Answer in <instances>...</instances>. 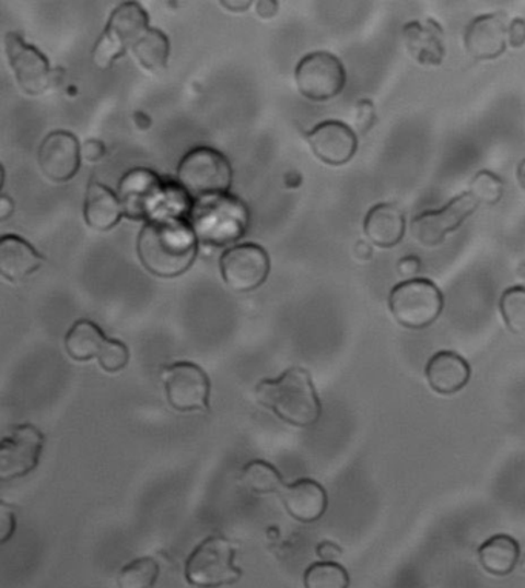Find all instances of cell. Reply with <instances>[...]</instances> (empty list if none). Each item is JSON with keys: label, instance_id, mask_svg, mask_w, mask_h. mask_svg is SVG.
<instances>
[{"label": "cell", "instance_id": "obj_19", "mask_svg": "<svg viewBox=\"0 0 525 588\" xmlns=\"http://www.w3.org/2000/svg\"><path fill=\"white\" fill-rule=\"evenodd\" d=\"M406 228V214L395 203H376L364 217V233L369 243L384 250L402 243Z\"/></svg>", "mask_w": 525, "mask_h": 588}, {"label": "cell", "instance_id": "obj_38", "mask_svg": "<svg viewBox=\"0 0 525 588\" xmlns=\"http://www.w3.org/2000/svg\"><path fill=\"white\" fill-rule=\"evenodd\" d=\"M341 553L342 550L330 541H326L323 542V544L317 545V555L323 557V561H327V563H335V561L341 556Z\"/></svg>", "mask_w": 525, "mask_h": 588}, {"label": "cell", "instance_id": "obj_3", "mask_svg": "<svg viewBox=\"0 0 525 588\" xmlns=\"http://www.w3.org/2000/svg\"><path fill=\"white\" fill-rule=\"evenodd\" d=\"M247 224V209L230 195L198 199L190 221L198 243L211 247H225L240 239Z\"/></svg>", "mask_w": 525, "mask_h": 588}, {"label": "cell", "instance_id": "obj_16", "mask_svg": "<svg viewBox=\"0 0 525 588\" xmlns=\"http://www.w3.org/2000/svg\"><path fill=\"white\" fill-rule=\"evenodd\" d=\"M509 22L504 13L475 17L464 32V47L471 59L494 60L508 50Z\"/></svg>", "mask_w": 525, "mask_h": 588}, {"label": "cell", "instance_id": "obj_23", "mask_svg": "<svg viewBox=\"0 0 525 588\" xmlns=\"http://www.w3.org/2000/svg\"><path fill=\"white\" fill-rule=\"evenodd\" d=\"M124 207L107 187L100 183L90 184L86 191L84 216L86 225L94 232L105 233L115 228L124 216Z\"/></svg>", "mask_w": 525, "mask_h": 588}, {"label": "cell", "instance_id": "obj_28", "mask_svg": "<svg viewBox=\"0 0 525 588\" xmlns=\"http://www.w3.org/2000/svg\"><path fill=\"white\" fill-rule=\"evenodd\" d=\"M305 588H349V572L338 563L320 561L310 565L304 573Z\"/></svg>", "mask_w": 525, "mask_h": 588}, {"label": "cell", "instance_id": "obj_32", "mask_svg": "<svg viewBox=\"0 0 525 588\" xmlns=\"http://www.w3.org/2000/svg\"><path fill=\"white\" fill-rule=\"evenodd\" d=\"M97 361H100L102 371L117 373L127 367L128 361H130V352H128V346L124 342L117 341V339H108Z\"/></svg>", "mask_w": 525, "mask_h": 588}, {"label": "cell", "instance_id": "obj_13", "mask_svg": "<svg viewBox=\"0 0 525 588\" xmlns=\"http://www.w3.org/2000/svg\"><path fill=\"white\" fill-rule=\"evenodd\" d=\"M5 50L22 92L36 97L55 85V73L47 58L36 47L26 44L18 33L7 34Z\"/></svg>", "mask_w": 525, "mask_h": 588}, {"label": "cell", "instance_id": "obj_9", "mask_svg": "<svg viewBox=\"0 0 525 588\" xmlns=\"http://www.w3.org/2000/svg\"><path fill=\"white\" fill-rule=\"evenodd\" d=\"M294 78L302 96L313 102L335 99L347 84V71L341 59L327 51L305 56L298 63Z\"/></svg>", "mask_w": 525, "mask_h": 588}, {"label": "cell", "instance_id": "obj_36", "mask_svg": "<svg viewBox=\"0 0 525 588\" xmlns=\"http://www.w3.org/2000/svg\"><path fill=\"white\" fill-rule=\"evenodd\" d=\"M421 269V259L415 255L404 256V258L398 262L399 277L406 279V281L417 278V274H419Z\"/></svg>", "mask_w": 525, "mask_h": 588}, {"label": "cell", "instance_id": "obj_20", "mask_svg": "<svg viewBox=\"0 0 525 588\" xmlns=\"http://www.w3.org/2000/svg\"><path fill=\"white\" fill-rule=\"evenodd\" d=\"M471 368L468 362L458 353H434L425 365V378L433 391L442 396L456 395L470 380Z\"/></svg>", "mask_w": 525, "mask_h": 588}, {"label": "cell", "instance_id": "obj_24", "mask_svg": "<svg viewBox=\"0 0 525 588\" xmlns=\"http://www.w3.org/2000/svg\"><path fill=\"white\" fill-rule=\"evenodd\" d=\"M478 556L483 571L498 578H504L515 571L521 549L516 539L509 534H497L479 546Z\"/></svg>", "mask_w": 525, "mask_h": 588}, {"label": "cell", "instance_id": "obj_17", "mask_svg": "<svg viewBox=\"0 0 525 588\" xmlns=\"http://www.w3.org/2000/svg\"><path fill=\"white\" fill-rule=\"evenodd\" d=\"M407 55L424 67H440L445 59V33L434 19L410 21L400 30Z\"/></svg>", "mask_w": 525, "mask_h": 588}, {"label": "cell", "instance_id": "obj_14", "mask_svg": "<svg viewBox=\"0 0 525 588\" xmlns=\"http://www.w3.org/2000/svg\"><path fill=\"white\" fill-rule=\"evenodd\" d=\"M81 160L82 146L74 134L68 131L48 134L37 154L40 172L56 184H66L73 179L81 167Z\"/></svg>", "mask_w": 525, "mask_h": 588}, {"label": "cell", "instance_id": "obj_30", "mask_svg": "<svg viewBox=\"0 0 525 588\" xmlns=\"http://www.w3.org/2000/svg\"><path fill=\"white\" fill-rule=\"evenodd\" d=\"M500 311L510 333L525 334V286H510L502 293Z\"/></svg>", "mask_w": 525, "mask_h": 588}, {"label": "cell", "instance_id": "obj_22", "mask_svg": "<svg viewBox=\"0 0 525 588\" xmlns=\"http://www.w3.org/2000/svg\"><path fill=\"white\" fill-rule=\"evenodd\" d=\"M45 262L44 256L18 236L0 239V274L10 282H22L32 277Z\"/></svg>", "mask_w": 525, "mask_h": 588}, {"label": "cell", "instance_id": "obj_33", "mask_svg": "<svg viewBox=\"0 0 525 588\" xmlns=\"http://www.w3.org/2000/svg\"><path fill=\"white\" fill-rule=\"evenodd\" d=\"M377 115L373 101L361 99L354 107V127L359 134L365 136L376 126Z\"/></svg>", "mask_w": 525, "mask_h": 588}, {"label": "cell", "instance_id": "obj_18", "mask_svg": "<svg viewBox=\"0 0 525 588\" xmlns=\"http://www.w3.org/2000/svg\"><path fill=\"white\" fill-rule=\"evenodd\" d=\"M282 501L287 511L296 521L312 524L326 515L328 496L326 489L310 478H301L282 489Z\"/></svg>", "mask_w": 525, "mask_h": 588}, {"label": "cell", "instance_id": "obj_25", "mask_svg": "<svg viewBox=\"0 0 525 588\" xmlns=\"http://www.w3.org/2000/svg\"><path fill=\"white\" fill-rule=\"evenodd\" d=\"M108 338L92 320L81 319L70 328L66 337V350L71 360L92 361L100 357Z\"/></svg>", "mask_w": 525, "mask_h": 588}, {"label": "cell", "instance_id": "obj_29", "mask_svg": "<svg viewBox=\"0 0 525 588\" xmlns=\"http://www.w3.org/2000/svg\"><path fill=\"white\" fill-rule=\"evenodd\" d=\"M159 573L161 568L153 557H139L120 571L117 584L119 588H153L158 583Z\"/></svg>", "mask_w": 525, "mask_h": 588}, {"label": "cell", "instance_id": "obj_5", "mask_svg": "<svg viewBox=\"0 0 525 588\" xmlns=\"http://www.w3.org/2000/svg\"><path fill=\"white\" fill-rule=\"evenodd\" d=\"M236 549L229 539L210 537L203 539L185 561V579L195 588H221L233 586L242 578L234 564Z\"/></svg>", "mask_w": 525, "mask_h": 588}, {"label": "cell", "instance_id": "obj_10", "mask_svg": "<svg viewBox=\"0 0 525 588\" xmlns=\"http://www.w3.org/2000/svg\"><path fill=\"white\" fill-rule=\"evenodd\" d=\"M478 209L479 203L466 191L440 210L424 211L415 216L410 224V235L421 247H440L448 236L458 232Z\"/></svg>", "mask_w": 525, "mask_h": 588}, {"label": "cell", "instance_id": "obj_44", "mask_svg": "<svg viewBox=\"0 0 525 588\" xmlns=\"http://www.w3.org/2000/svg\"><path fill=\"white\" fill-rule=\"evenodd\" d=\"M517 274H520V278L525 282V262L520 267V270H517Z\"/></svg>", "mask_w": 525, "mask_h": 588}, {"label": "cell", "instance_id": "obj_27", "mask_svg": "<svg viewBox=\"0 0 525 588\" xmlns=\"http://www.w3.org/2000/svg\"><path fill=\"white\" fill-rule=\"evenodd\" d=\"M241 484L253 495L266 496L282 492L285 487L282 474L271 463L266 461H252L245 463L241 473Z\"/></svg>", "mask_w": 525, "mask_h": 588}, {"label": "cell", "instance_id": "obj_40", "mask_svg": "<svg viewBox=\"0 0 525 588\" xmlns=\"http://www.w3.org/2000/svg\"><path fill=\"white\" fill-rule=\"evenodd\" d=\"M279 3L275 0H259L256 2V13L259 17L271 19L278 14Z\"/></svg>", "mask_w": 525, "mask_h": 588}, {"label": "cell", "instance_id": "obj_21", "mask_svg": "<svg viewBox=\"0 0 525 588\" xmlns=\"http://www.w3.org/2000/svg\"><path fill=\"white\" fill-rule=\"evenodd\" d=\"M159 196H162L161 183L147 169H133L120 183V203L128 217L149 216Z\"/></svg>", "mask_w": 525, "mask_h": 588}, {"label": "cell", "instance_id": "obj_8", "mask_svg": "<svg viewBox=\"0 0 525 588\" xmlns=\"http://www.w3.org/2000/svg\"><path fill=\"white\" fill-rule=\"evenodd\" d=\"M161 379L170 405L177 412H207L210 409V379L198 364L180 361L165 365Z\"/></svg>", "mask_w": 525, "mask_h": 588}, {"label": "cell", "instance_id": "obj_34", "mask_svg": "<svg viewBox=\"0 0 525 588\" xmlns=\"http://www.w3.org/2000/svg\"><path fill=\"white\" fill-rule=\"evenodd\" d=\"M508 43L509 47L520 50L525 45V19L515 17L512 22H509L508 30Z\"/></svg>", "mask_w": 525, "mask_h": 588}, {"label": "cell", "instance_id": "obj_26", "mask_svg": "<svg viewBox=\"0 0 525 588\" xmlns=\"http://www.w3.org/2000/svg\"><path fill=\"white\" fill-rule=\"evenodd\" d=\"M131 50L147 73L159 74L167 68L170 40L161 30L150 28Z\"/></svg>", "mask_w": 525, "mask_h": 588}, {"label": "cell", "instance_id": "obj_4", "mask_svg": "<svg viewBox=\"0 0 525 588\" xmlns=\"http://www.w3.org/2000/svg\"><path fill=\"white\" fill-rule=\"evenodd\" d=\"M388 308L400 327L424 330L440 319L444 294L430 279H409L393 286Z\"/></svg>", "mask_w": 525, "mask_h": 588}, {"label": "cell", "instance_id": "obj_15", "mask_svg": "<svg viewBox=\"0 0 525 588\" xmlns=\"http://www.w3.org/2000/svg\"><path fill=\"white\" fill-rule=\"evenodd\" d=\"M307 141L317 160L330 167L349 164L359 145L357 133L341 120L319 124L310 131Z\"/></svg>", "mask_w": 525, "mask_h": 588}, {"label": "cell", "instance_id": "obj_31", "mask_svg": "<svg viewBox=\"0 0 525 588\" xmlns=\"http://www.w3.org/2000/svg\"><path fill=\"white\" fill-rule=\"evenodd\" d=\"M468 193L474 196L479 205L494 207L504 196V180L490 169H481L471 179Z\"/></svg>", "mask_w": 525, "mask_h": 588}, {"label": "cell", "instance_id": "obj_1", "mask_svg": "<svg viewBox=\"0 0 525 588\" xmlns=\"http://www.w3.org/2000/svg\"><path fill=\"white\" fill-rule=\"evenodd\" d=\"M198 237L190 224L179 219H150L138 237V256L143 269L162 279L187 273L198 256Z\"/></svg>", "mask_w": 525, "mask_h": 588}, {"label": "cell", "instance_id": "obj_7", "mask_svg": "<svg viewBox=\"0 0 525 588\" xmlns=\"http://www.w3.org/2000/svg\"><path fill=\"white\" fill-rule=\"evenodd\" d=\"M150 17L139 3H120L112 17L107 28L102 33L93 50V63L102 71H107L117 59L126 55L128 48L149 32Z\"/></svg>", "mask_w": 525, "mask_h": 588}, {"label": "cell", "instance_id": "obj_41", "mask_svg": "<svg viewBox=\"0 0 525 588\" xmlns=\"http://www.w3.org/2000/svg\"><path fill=\"white\" fill-rule=\"evenodd\" d=\"M252 3L250 0H224V2H219V5L225 7L232 13H244L250 9Z\"/></svg>", "mask_w": 525, "mask_h": 588}, {"label": "cell", "instance_id": "obj_43", "mask_svg": "<svg viewBox=\"0 0 525 588\" xmlns=\"http://www.w3.org/2000/svg\"><path fill=\"white\" fill-rule=\"evenodd\" d=\"M516 177L521 188L525 190V157L523 161L520 162V165H517Z\"/></svg>", "mask_w": 525, "mask_h": 588}, {"label": "cell", "instance_id": "obj_35", "mask_svg": "<svg viewBox=\"0 0 525 588\" xmlns=\"http://www.w3.org/2000/svg\"><path fill=\"white\" fill-rule=\"evenodd\" d=\"M14 530H16L14 513L5 504H2V510H0V539H2V544H7L10 541V538L14 534Z\"/></svg>", "mask_w": 525, "mask_h": 588}, {"label": "cell", "instance_id": "obj_37", "mask_svg": "<svg viewBox=\"0 0 525 588\" xmlns=\"http://www.w3.org/2000/svg\"><path fill=\"white\" fill-rule=\"evenodd\" d=\"M105 146L104 143L96 141V139H90L85 142V145L82 146V157L86 162H97L104 157Z\"/></svg>", "mask_w": 525, "mask_h": 588}, {"label": "cell", "instance_id": "obj_12", "mask_svg": "<svg viewBox=\"0 0 525 588\" xmlns=\"http://www.w3.org/2000/svg\"><path fill=\"white\" fill-rule=\"evenodd\" d=\"M268 273H270V258L259 245H236L222 255V279L234 293L255 292L267 281Z\"/></svg>", "mask_w": 525, "mask_h": 588}, {"label": "cell", "instance_id": "obj_2", "mask_svg": "<svg viewBox=\"0 0 525 588\" xmlns=\"http://www.w3.org/2000/svg\"><path fill=\"white\" fill-rule=\"evenodd\" d=\"M256 399L279 420L298 428L313 427L323 414L312 376L302 367L289 368L276 379L260 380Z\"/></svg>", "mask_w": 525, "mask_h": 588}, {"label": "cell", "instance_id": "obj_39", "mask_svg": "<svg viewBox=\"0 0 525 588\" xmlns=\"http://www.w3.org/2000/svg\"><path fill=\"white\" fill-rule=\"evenodd\" d=\"M373 252H375V250H373V245L370 244L369 240H358V243L354 244L353 255L358 261H372Z\"/></svg>", "mask_w": 525, "mask_h": 588}, {"label": "cell", "instance_id": "obj_11", "mask_svg": "<svg viewBox=\"0 0 525 588\" xmlns=\"http://www.w3.org/2000/svg\"><path fill=\"white\" fill-rule=\"evenodd\" d=\"M45 446V436L33 424H21L11 428L0 446V480H21L39 467Z\"/></svg>", "mask_w": 525, "mask_h": 588}, {"label": "cell", "instance_id": "obj_42", "mask_svg": "<svg viewBox=\"0 0 525 588\" xmlns=\"http://www.w3.org/2000/svg\"><path fill=\"white\" fill-rule=\"evenodd\" d=\"M14 213V202L9 196L2 195L0 198V221H7Z\"/></svg>", "mask_w": 525, "mask_h": 588}, {"label": "cell", "instance_id": "obj_6", "mask_svg": "<svg viewBox=\"0 0 525 588\" xmlns=\"http://www.w3.org/2000/svg\"><path fill=\"white\" fill-rule=\"evenodd\" d=\"M177 183L185 193L198 199L229 195L233 183L232 165L218 150L199 146L180 162Z\"/></svg>", "mask_w": 525, "mask_h": 588}]
</instances>
